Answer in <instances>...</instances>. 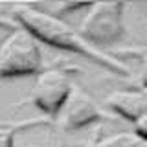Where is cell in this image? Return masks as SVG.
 Returning a JSON list of instances; mask_svg holds the SVG:
<instances>
[{
    "label": "cell",
    "instance_id": "3957f363",
    "mask_svg": "<svg viewBox=\"0 0 147 147\" xmlns=\"http://www.w3.org/2000/svg\"><path fill=\"white\" fill-rule=\"evenodd\" d=\"M123 31V4L121 2H94L88 4L81 18L79 33L88 42H114Z\"/></svg>",
    "mask_w": 147,
    "mask_h": 147
},
{
    "label": "cell",
    "instance_id": "52a82bcc",
    "mask_svg": "<svg viewBox=\"0 0 147 147\" xmlns=\"http://www.w3.org/2000/svg\"><path fill=\"white\" fill-rule=\"evenodd\" d=\"M94 147H147V142L142 140L134 131H121L101 138Z\"/></svg>",
    "mask_w": 147,
    "mask_h": 147
},
{
    "label": "cell",
    "instance_id": "6da1fadb",
    "mask_svg": "<svg viewBox=\"0 0 147 147\" xmlns=\"http://www.w3.org/2000/svg\"><path fill=\"white\" fill-rule=\"evenodd\" d=\"M13 15L18 20V24L24 28L28 33L33 35L37 40H42V42L59 50L85 55V57L103 64V66H107L118 74H129V68L123 63H119L118 59H112L110 55L94 48L88 40L83 39L79 31L74 30L61 17L53 15V13L46 11V9H40L37 6H30V4L15 6L13 7Z\"/></svg>",
    "mask_w": 147,
    "mask_h": 147
},
{
    "label": "cell",
    "instance_id": "277c9868",
    "mask_svg": "<svg viewBox=\"0 0 147 147\" xmlns=\"http://www.w3.org/2000/svg\"><path fill=\"white\" fill-rule=\"evenodd\" d=\"M70 90V76L63 70H57V68H48V70L37 74L33 90H31V99L44 114L55 116L64 105Z\"/></svg>",
    "mask_w": 147,
    "mask_h": 147
},
{
    "label": "cell",
    "instance_id": "8fae6325",
    "mask_svg": "<svg viewBox=\"0 0 147 147\" xmlns=\"http://www.w3.org/2000/svg\"><path fill=\"white\" fill-rule=\"evenodd\" d=\"M144 92H145V99H147V88H144Z\"/></svg>",
    "mask_w": 147,
    "mask_h": 147
},
{
    "label": "cell",
    "instance_id": "ba28073f",
    "mask_svg": "<svg viewBox=\"0 0 147 147\" xmlns=\"http://www.w3.org/2000/svg\"><path fill=\"white\" fill-rule=\"evenodd\" d=\"M132 127H134V132H136V134L140 136L142 140L147 142V110H145V112H142L140 116L132 121Z\"/></svg>",
    "mask_w": 147,
    "mask_h": 147
},
{
    "label": "cell",
    "instance_id": "30bf717a",
    "mask_svg": "<svg viewBox=\"0 0 147 147\" xmlns=\"http://www.w3.org/2000/svg\"><path fill=\"white\" fill-rule=\"evenodd\" d=\"M140 81L144 85V88H147V61L142 64V70H140Z\"/></svg>",
    "mask_w": 147,
    "mask_h": 147
},
{
    "label": "cell",
    "instance_id": "9c48e42d",
    "mask_svg": "<svg viewBox=\"0 0 147 147\" xmlns=\"http://www.w3.org/2000/svg\"><path fill=\"white\" fill-rule=\"evenodd\" d=\"M15 131L9 127H0V147H13Z\"/></svg>",
    "mask_w": 147,
    "mask_h": 147
},
{
    "label": "cell",
    "instance_id": "8992f818",
    "mask_svg": "<svg viewBox=\"0 0 147 147\" xmlns=\"http://www.w3.org/2000/svg\"><path fill=\"white\" fill-rule=\"evenodd\" d=\"M107 105L121 118L134 121L147 110V99L144 90H116L107 98Z\"/></svg>",
    "mask_w": 147,
    "mask_h": 147
},
{
    "label": "cell",
    "instance_id": "5b68a950",
    "mask_svg": "<svg viewBox=\"0 0 147 147\" xmlns=\"http://www.w3.org/2000/svg\"><path fill=\"white\" fill-rule=\"evenodd\" d=\"M57 116H59V123H61L63 129L76 131V129H81L92 121H96V119H99L101 110L98 107V103L92 99L90 94H86L81 88H74L72 86L70 94H68L61 110L57 112Z\"/></svg>",
    "mask_w": 147,
    "mask_h": 147
},
{
    "label": "cell",
    "instance_id": "7a4b0ae2",
    "mask_svg": "<svg viewBox=\"0 0 147 147\" xmlns=\"http://www.w3.org/2000/svg\"><path fill=\"white\" fill-rule=\"evenodd\" d=\"M40 70L37 39L24 28L13 30L0 44V77L31 76Z\"/></svg>",
    "mask_w": 147,
    "mask_h": 147
}]
</instances>
